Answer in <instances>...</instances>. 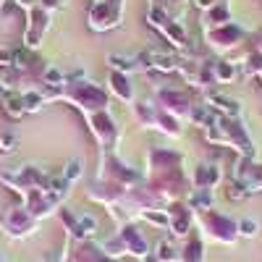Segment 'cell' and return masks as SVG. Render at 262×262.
<instances>
[{
    "mask_svg": "<svg viewBox=\"0 0 262 262\" xmlns=\"http://www.w3.org/2000/svg\"><path fill=\"white\" fill-rule=\"evenodd\" d=\"M16 139L13 137H0V152H13Z\"/></svg>",
    "mask_w": 262,
    "mask_h": 262,
    "instance_id": "cell-1",
    "label": "cell"
}]
</instances>
